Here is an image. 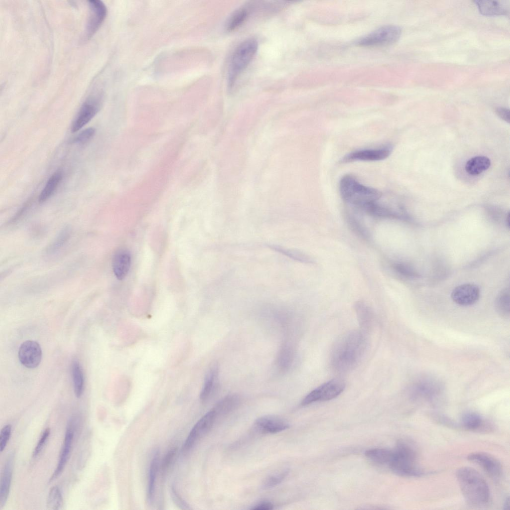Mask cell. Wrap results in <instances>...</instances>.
Returning <instances> with one entry per match:
<instances>
[{"mask_svg":"<svg viewBox=\"0 0 510 510\" xmlns=\"http://www.w3.org/2000/svg\"><path fill=\"white\" fill-rule=\"evenodd\" d=\"M468 460L480 466L490 476L494 478H499L503 473V467L501 462L493 455L482 452L469 454Z\"/></svg>","mask_w":510,"mask_h":510,"instance_id":"14","label":"cell"},{"mask_svg":"<svg viewBox=\"0 0 510 510\" xmlns=\"http://www.w3.org/2000/svg\"><path fill=\"white\" fill-rule=\"evenodd\" d=\"M392 268L395 273L405 277H415L418 274L414 269L409 265L402 262H395L392 264Z\"/></svg>","mask_w":510,"mask_h":510,"instance_id":"35","label":"cell"},{"mask_svg":"<svg viewBox=\"0 0 510 510\" xmlns=\"http://www.w3.org/2000/svg\"><path fill=\"white\" fill-rule=\"evenodd\" d=\"M509 502H510L509 497H507L506 498L505 501L504 502V510H506L509 509V504H510Z\"/></svg>","mask_w":510,"mask_h":510,"instance_id":"47","label":"cell"},{"mask_svg":"<svg viewBox=\"0 0 510 510\" xmlns=\"http://www.w3.org/2000/svg\"><path fill=\"white\" fill-rule=\"evenodd\" d=\"M18 357L21 364L27 368L37 367L42 359V350L38 343L33 340H27L20 346Z\"/></svg>","mask_w":510,"mask_h":510,"instance_id":"11","label":"cell"},{"mask_svg":"<svg viewBox=\"0 0 510 510\" xmlns=\"http://www.w3.org/2000/svg\"><path fill=\"white\" fill-rule=\"evenodd\" d=\"M347 220L350 227L356 234L364 239H368L367 232L355 218L349 216Z\"/></svg>","mask_w":510,"mask_h":510,"instance_id":"39","label":"cell"},{"mask_svg":"<svg viewBox=\"0 0 510 510\" xmlns=\"http://www.w3.org/2000/svg\"><path fill=\"white\" fill-rule=\"evenodd\" d=\"M63 505V499L58 487L53 486L50 489L46 501V508L49 510H59Z\"/></svg>","mask_w":510,"mask_h":510,"instance_id":"31","label":"cell"},{"mask_svg":"<svg viewBox=\"0 0 510 510\" xmlns=\"http://www.w3.org/2000/svg\"><path fill=\"white\" fill-rule=\"evenodd\" d=\"M497 115L506 122L510 123V110L503 107L497 108L496 110Z\"/></svg>","mask_w":510,"mask_h":510,"instance_id":"44","label":"cell"},{"mask_svg":"<svg viewBox=\"0 0 510 510\" xmlns=\"http://www.w3.org/2000/svg\"><path fill=\"white\" fill-rule=\"evenodd\" d=\"M62 179L61 171H56L50 176L38 196L39 203L45 202L53 195Z\"/></svg>","mask_w":510,"mask_h":510,"instance_id":"28","label":"cell"},{"mask_svg":"<svg viewBox=\"0 0 510 510\" xmlns=\"http://www.w3.org/2000/svg\"><path fill=\"white\" fill-rule=\"evenodd\" d=\"M213 409L206 413L194 425L183 445L185 451L190 450L199 439L206 434L212 428L217 419Z\"/></svg>","mask_w":510,"mask_h":510,"instance_id":"10","label":"cell"},{"mask_svg":"<svg viewBox=\"0 0 510 510\" xmlns=\"http://www.w3.org/2000/svg\"><path fill=\"white\" fill-rule=\"evenodd\" d=\"M480 12L486 16H497L507 14L508 9L500 1L497 0H476L474 1Z\"/></svg>","mask_w":510,"mask_h":510,"instance_id":"22","label":"cell"},{"mask_svg":"<svg viewBox=\"0 0 510 510\" xmlns=\"http://www.w3.org/2000/svg\"><path fill=\"white\" fill-rule=\"evenodd\" d=\"M71 374L74 393L77 398H80L84 391V379L82 367L77 359L72 362Z\"/></svg>","mask_w":510,"mask_h":510,"instance_id":"27","label":"cell"},{"mask_svg":"<svg viewBox=\"0 0 510 510\" xmlns=\"http://www.w3.org/2000/svg\"><path fill=\"white\" fill-rule=\"evenodd\" d=\"M95 133V129L89 128L85 129L78 134L73 140V142L83 144L88 141L93 137Z\"/></svg>","mask_w":510,"mask_h":510,"instance_id":"38","label":"cell"},{"mask_svg":"<svg viewBox=\"0 0 510 510\" xmlns=\"http://www.w3.org/2000/svg\"><path fill=\"white\" fill-rule=\"evenodd\" d=\"M393 146L387 144L375 148L361 149L350 152L341 160L343 163L354 161H376L387 158L391 153Z\"/></svg>","mask_w":510,"mask_h":510,"instance_id":"9","label":"cell"},{"mask_svg":"<svg viewBox=\"0 0 510 510\" xmlns=\"http://www.w3.org/2000/svg\"><path fill=\"white\" fill-rule=\"evenodd\" d=\"M252 5L243 6L234 12L226 24L228 31H232L242 25L248 18L252 10Z\"/></svg>","mask_w":510,"mask_h":510,"instance_id":"23","label":"cell"},{"mask_svg":"<svg viewBox=\"0 0 510 510\" xmlns=\"http://www.w3.org/2000/svg\"><path fill=\"white\" fill-rule=\"evenodd\" d=\"M159 463V452L156 451L152 457L148 473L147 499L149 503H152L154 497L155 482Z\"/></svg>","mask_w":510,"mask_h":510,"instance_id":"24","label":"cell"},{"mask_svg":"<svg viewBox=\"0 0 510 510\" xmlns=\"http://www.w3.org/2000/svg\"><path fill=\"white\" fill-rule=\"evenodd\" d=\"M401 30L396 25H385L374 30L360 39L358 45L363 46L385 45L392 44L400 37Z\"/></svg>","mask_w":510,"mask_h":510,"instance_id":"7","label":"cell"},{"mask_svg":"<svg viewBox=\"0 0 510 510\" xmlns=\"http://www.w3.org/2000/svg\"><path fill=\"white\" fill-rule=\"evenodd\" d=\"M11 426L10 424L4 425L1 429L0 433V451L2 452L5 448L11 435Z\"/></svg>","mask_w":510,"mask_h":510,"instance_id":"40","label":"cell"},{"mask_svg":"<svg viewBox=\"0 0 510 510\" xmlns=\"http://www.w3.org/2000/svg\"><path fill=\"white\" fill-rule=\"evenodd\" d=\"M491 165V161L485 156H477L468 160L465 165L466 172L471 175H478L487 170Z\"/></svg>","mask_w":510,"mask_h":510,"instance_id":"25","label":"cell"},{"mask_svg":"<svg viewBox=\"0 0 510 510\" xmlns=\"http://www.w3.org/2000/svg\"><path fill=\"white\" fill-rule=\"evenodd\" d=\"M170 495L173 503L180 509L190 510L191 509L187 503L179 495L174 486L170 488Z\"/></svg>","mask_w":510,"mask_h":510,"instance_id":"42","label":"cell"},{"mask_svg":"<svg viewBox=\"0 0 510 510\" xmlns=\"http://www.w3.org/2000/svg\"><path fill=\"white\" fill-rule=\"evenodd\" d=\"M14 454L7 458L2 471L0 481V509L5 505L10 491L13 467Z\"/></svg>","mask_w":510,"mask_h":510,"instance_id":"17","label":"cell"},{"mask_svg":"<svg viewBox=\"0 0 510 510\" xmlns=\"http://www.w3.org/2000/svg\"><path fill=\"white\" fill-rule=\"evenodd\" d=\"M339 191L343 200L361 210L381 198L378 190L362 184L352 175L343 176L339 182Z\"/></svg>","mask_w":510,"mask_h":510,"instance_id":"3","label":"cell"},{"mask_svg":"<svg viewBox=\"0 0 510 510\" xmlns=\"http://www.w3.org/2000/svg\"><path fill=\"white\" fill-rule=\"evenodd\" d=\"M288 474L287 470L272 474L266 478L261 485L262 489L272 488L281 483Z\"/></svg>","mask_w":510,"mask_h":510,"instance_id":"34","label":"cell"},{"mask_svg":"<svg viewBox=\"0 0 510 510\" xmlns=\"http://www.w3.org/2000/svg\"><path fill=\"white\" fill-rule=\"evenodd\" d=\"M74 436V421L71 419L68 423L58 463L56 468L49 479V482L50 483L58 478L62 473L70 456Z\"/></svg>","mask_w":510,"mask_h":510,"instance_id":"13","label":"cell"},{"mask_svg":"<svg viewBox=\"0 0 510 510\" xmlns=\"http://www.w3.org/2000/svg\"><path fill=\"white\" fill-rule=\"evenodd\" d=\"M293 358V353L289 347H284L280 351L278 357V362L282 368L286 369L291 364Z\"/></svg>","mask_w":510,"mask_h":510,"instance_id":"36","label":"cell"},{"mask_svg":"<svg viewBox=\"0 0 510 510\" xmlns=\"http://www.w3.org/2000/svg\"><path fill=\"white\" fill-rule=\"evenodd\" d=\"M50 429L47 428L43 431L37 445L35 447L33 453V457H36L41 452L50 435Z\"/></svg>","mask_w":510,"mask_h":510,"instance_id":"41","label":"cell"},{"mask_svg":"<svg viewBox=\"0 0 510 510\" xmlns=\"http://www.w3.org/2000/svg\"><path fill=\"white\" fill-rule=\"evenodd\" d=\"M365 455L375 463L388 465L391 458L392 450L383 448L371 449L366 451Z\"/></svg>","mask_w":510,"mask_h":510,"instance_id":"30","label":"cell"},{"mask_svg":"<svg viewBox=\"0 0 510 510\" xmlns=\"http://www.w3.org/2000/svg\"><path fill=\"white\" fill-rule=\"evenodd\" d=\"M71 234L70 227L64 228L54 240L48 246L45 252L48 255H52L60 250L68 242Z\"/></svg>","mask_w":510,"mask_h":510,"instance_id":"29","label":"cell"},{"mask_svg":"<svg viewBox=\"0 0 510 510\" xmlns=\"http://www.w3.org/2000/svg\"><path fill=\"white\" fill-rule=\"evenodd\" d=\"M273 508V505L272 503L267 501H263L254 506L252 509L256 510H272Z\"/></svg>","mask_w":510,"mask_h":510,"instance_id":"46","label":"cell"},{"mask_svg":"<svg viewBox=\"0 0 510 510\" xmlns=\"http://www.w3.org/2000/svg\"><path fill=\"white\" fill-rule=\"evenodd\" d=\"M289 427L288 422L276 415H266L257 418L254 428L261 434H274L284 431Z\"/></svg>","mask_w":510,"mask_h":510,"instance_id":"16","label":"cell"},{"mask_svg":"<svg viewBox=\"0 0 510 510\" xmlns=\"http://www.w3.org/2000/svg\"><path fill=\"white\" fill-rule=\"evenodd\" d=\"M418 453L414 446L400 441L392 450L389 469L395 474L403 477H419L424 472L417 464Z\"/></svg>","mask_w":510,"mask_h":510,"instance_id":"4","label":"cell"},{"mask_svg":"<svg viewBox=\"0 0 510 510\" xmlns=\"http://www.w3.org/2000/svg\"><path fill=\"white\" fill-rule=\"evenodd\" d=\"M90 11L86 28L85 39L90 38L97 31L107 15V8L104 3L99 0L88 1Z\"/></svg>","mask_w":510,"mask_h":510,"instance_id":"12","label":"cell"},{"mask_svg":"<svg viewBox=\"0 0 510 510\" xmlns=\"http://www.w3.org/2000/svg\"><path fill=\"white\" fill-rule=\"evenodd\" d=\"M268 247L298 261L307 263H313L314 262V260L311 257L301 252L284 248L274 245H268Z\"/></svg>","mask_w":510,"mask_h":510,"instance_id":"33","label":"cell"},{"mask_svg":"<svg viewBox=\"0 0 510 510\" xmlns=\"http://www.w3.org/2000/svg\"><path fill=\"white\" fill-rule=\"evenodd\" d=\"M496 308L498 313L502 317L507 318L510 315V292L506 288L498 295L496 300Z\"/></svg>","mask_w":510,"mask_h":510,"instance_id":"32","label":"cell"},{"mask_svg":"<svg viewBox=\"0 0 510 510\" xmlns=\"http://www.w3.org/2000/svg\"><path fill=\"white\" fill-rule=\"evenodd\" d=\"M258 49V43L254 38L242 41L236 47L230 60L228 69V85L232 87L242 73L254 57Z\"/></svg>","mask_w":510,"mask_h":510,"instance_id":"5","label":"cell"},{"mask_svg":"<svg viewBox=\"0 0 510 510\" xmlns=\"http://www.w3.org/2000/svg\"><path fill=\"white\" fill-rule=\"evenodd\" d=\"M364 331L352 330L342 335L336 341L331 353L332 368L339 373L355 368L363 358L367 348Z\"/></svg>","mask_w":510,"mask_h":510,"instance_id":"1","label":"cell"},{"mask_svg":"<svg viewBox=\"0 0 510 510\" xmlns=\"http://www.w3.org/2000/svg\"><path fill=\"white\" fill-rule=\"evenodd\" d=\"M218 376V366L216 365H212L206 373L200 394V398L202 401L207 400L214 392L216 388Z\"/></svg>","mask_w":510,"mask_h":510,"instance_id":"20","label":"cell"},{"mask_svg":"<svg viewBox=\"0 0 510 510\" xmlns=\"http://www.w3.org/2000/svg\"><path fill=\"white\" fill-rule=\"evenodd\" d=\"M176 452L177 448H173L169 450L165 455L161 465V471L163 474H164L168 469L176 455Z\"/></svg>","mask_w":510,"mask_h":510,"instance_id":"43","label":"cell"},{"mask_svg":"<svg viewBox=\"0 0 510 510\" xmlns=\"http://www.w3.org/2000/svg\"><path fill=\"white\" fill-rule=\"evenodd\" d=\"M241 397L237 394H231L220 400L213 409L217 417L227 415L236 409L241 403Z\"/></svg>","mask_w":510,"mask_h":510,"instance_id":"21","label":"cell"},{"mask_svg":"<svg viewBox=\"0 0 510 510\" xmlns=\"http://www.w3.org/2000/svg\"><path fill=\"white\" fill-rule=\"evenodd\" d=\"M431 417L434 421L449 428L453 429H459L461 428L460 424L457 423L455 421L447 416L439 414H433Z\"/></svg>","mask_w":510,"mask_h":510,"instance_id":"37","label":"cell"},{"mask_svg":"<svg viewBox=\"0 0 510 510\" xmlns=\"http://www.w3.org/2000/svg\"><path fill=\"white\" fill-rule=\"evenodd\" d=\"M29 202L25 203V204L17 212V213L13 216V217L9 220V223H15L18 221L24 214L26 211L28 206Z\"/></svg>","mask_w":510,"mask_h":510,"instance_id":"45","label":"cell"},{"mask_svg":"<svg viewBox=\"0 0 510 510\" xmlns=\"http://www.w3.org/2000/svg\"><path fill=\"white\" fill-rule=\"evenodd\" d=\"M480 295L478 286L467 283L456 287L452 291L451 298L456 304L461 306L472 305L477 302Z\"/></svg>","mask_w":510,"mask_h":510,"instance_id":"15","label":"cell"},{"mask_svg":"<svg viewBox=\"0 0 510 510\" xmlns=\"http://www.w3.org/2000/svg\"><path fill=\"white\" fill-rule=\"evenodd\" d=\"M461 427L478 432H488L492 430V426L478 413L467 412L464 413L460 419Z\"/></svg>","mask_w":510,"mask_h":510,"instance_id":"18","label":"cell"},{"mask_svg":"<svg viewBox=\"0 0 510 510\" xmlns=\"http://www.w3.org/2000/svg\"><path fill=\"white\" fill-rule=\"evenodd\" d=\"M100 94L92 95L83 103L71 125V131L75 132L88 124L99 112L101 105Z\"/></svg>","mask_w":510,"mask_h":510,"instance_id":"8","label":"cell"},{"mask_svg":"<svg viewBox=\"0 0 510 510\" xmlns=\"http://www.w3.org/2000/svg\"><path fill=\"white\" fill-rule=\"evenodd\" d=\"M355 310L362 329L369 330L374 320V315L371 308L365 303L358 301L355 305Z\"/></svg>","mask_w":510,"mask_h":510,"instance_id":"26","label":"cell"},{"mask_svg":"<svg viewBox=\"0 0 510 510\" xmlns=\"http://www.w3.org/2000/svg\"><path fill=\"white\" fill-rule=\"evenodd\" d=\"M131 256L128 251L121 249L117 251L113 259V269L116 277L123 279L127 275L130 265Z\"/></svg>","mask_w":510,"mask_h":510,"instance_id":"19","label":"cell"},{"mask_svg":"<svg viewBox=\"0 0 510 510\" xmlns=\"http://www.w3.org/2000/svg\"><path fill=\"white\" fill-rule=\"evenodd\" d=\"M345 383L340 379H334L320 385L309 392L302 400L301 405H307L317 401L331 400L345 389Z\"/></svg>","mask_w":510,"mask_h":510,"instance_id":"6","label":"cell"},{"mask_svg":"<svg viewBox=\"0 0 510 510\" xmlns=\"http://www.w3.org/2000/svg\"><path fill=\"white\" fill-rule=\"evenodd\" d=\"M456 477L462 495L468 503L482 506L489 502V486L478 471L472 468L462 467L457 471Z\"/></svg>","mask_w":510,"mask_h":510,"instance_id":"2","label":"cell"}]
</instances>
